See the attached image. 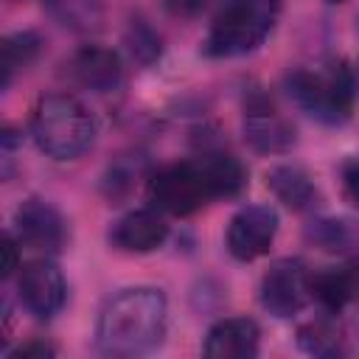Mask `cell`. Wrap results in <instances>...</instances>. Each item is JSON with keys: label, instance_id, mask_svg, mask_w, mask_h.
<instances>
[{"label": "cell", "instance_id": "6da1fadb", "mask_svg": "<svg viewBox=\"0 0 359 359\" xmlns=\"http://www.w3.org/2000/svg\"><path fill=\"white\" fill-rule=\"evenodd\" d=\"M247 188L244 163L224 149H205L194 160L157 168L149 177V202L171 216H191L213 199L238 196Z\"/></svg>", "mask_w": 359, "mask_h": 359}, {"label": "cell", "instance_id": "7a4b0ae2", "mask_svg": "<svg viewBox=\"0 0 359 359\" xmlns=\"http://www.w3.org/2000/svg\"><path fill=\"white\" fill-rule=\"evenodd\" d=\"M168 328V300L154 286H132L112 294L95 323V348L104 356L135 359L157 351Z\"/></svg>", "mask_w": 359, "mask_h": 359}, {"label": "cell", "instance_id": "3957f363", "mask_svg": "<svg viewBox=\"0 0 359 359\" xmlns=\"http://www.w3.org/2000/svg\"><path fill=\"white\" fill-rule=\"evenodd\" d=\"M283 90L309 118L325 126H342L353 112L356 76L345 62H328L325 67H294L283 76Z\"/></svg>", "mask_w": 359, "mask_h": 359}, {"label": "cell", "instance_id": "277c9868", "mask_svg": "<svg viewBox=\"0 0 359 359\" xmlns=\"http://www.w3.org/2000/svg\"><path fill=\"white\" fill-rule=\"evenodd\" d=\"M31 137L48 157L76 160L95 140V118L79 98L50 93L42 95L31 109Z\"/></svg>", "mask_w": 359, "mask_h": 359}, {"label": "cell", "instance_id": "5b68a950", "mask_svg": "<svg viewBox=\"0 0 359 359\" xmlns=\"http://www.w3.org/2000/svg\"><path fill=\"white\" fill-rule=\"evenodd\" d=\"M278 14L280 0H224L202 39V53L233 59L255 50L272 34Z\"/></svg>", "mask_w": 359, "mask_h": 359}, {"label": "cell", "instance_id": "8992f818", "mask_svg": "<svg viewBox=\"0 0 359 359\" xmlns=\"http://www.w3.org/2000/svg\"><path fill=\"white\" fill-rule=\"evenodd\" d=\"M258 297L272 317H294L311 300V272L300 258H280L264 272Z\"/></svg>", "mask_w": 359, "mask_h": 359}, {"label": "cell", "instance_id": "52a82bcc", "mask_svg": "<svg viewBox=\"0 0 359 359\" xmlns=\"http://www.w3.org/2000/svg\"><path fill=\"white\" fill-rule=\"evenodd\" d=\"M14 236L25 250L56 255L67 244V222L56 205L39 196H28L14 210Z\"/></svg>", "mask_w": 359, "mask_h": 359}, {"label": "cell", "instance_id": "ba28073f", "mask_svg": "<svg viewBox=\"0 0 359 359\" xmlns=\"http://www.w3.org/2000/svg\"><path fill=\"white\" fill-rule=\"evenodd\" d=\"M17 297L31 317L50 320L53 314L62 311L67 300V283L62 269L48 258L22 264L17 272Z\"/></svg>", "mask_w": 359, "mask_h": 359}, {"label": "cell", "instance_id": "9c48e42d", "mask_svg": "<svg viewBox=\"0 0 359 359\" xmlns=\"http://www.w3.org/2000/svg\"><path fill=\"white\" fill-rule=\"evenodd\" d=\"M241 132H244V140L261 154L289 151L297 140L292 121L283 118L278 112V107L264 93H252L247 98L244 118H241Z\"/></svg>", "mask_w": 359, "mask_h": 359}, {"label": "cell", "instance_id": "30bf717a", "mask_svg": "<svg viewBox=\"0 0 359 359\" xmlns=\"http://www.w3.org/2000/svg\"><path fill=\"white\" fill-rule=\"evenodd\" d=\"M275 236H278V213L269 205H244L227 222L224 244L236 261L247 264L266 255Z\"/></svg>", "mask_w": 359, "mask_h": 359}, {"label": "cell", "instance_id": "8fae6325", "mask_svg": "<svg viewBox=\"0 0 359 359\" xmlns=\"http://www.w3.org/2000/svg\"><path fill=\"white\" fill-rule=\"evenodd\" d=\"M67 76L84 90L93 93H112L123 81V62L112 48L104 45H81L67 59Z\"/></svg>", "mask_w": 359, "mask_h": 359}, {"label": "cell", "instance_id": "7c38bea8", "mask_svg": "<svg viewBox=\"0 0 359 359\" xmlns=\"http://www.w3.org/2000/svg\"><path fill=\"white\" fill-rule=\"evenodd\" d=\"M107 238L121 252H151L168 238V224L157 208H135L112 222Z\"/></svg>", "mask_w": 359, "mask_h": 359}, {"label": "cell", "instance_id": "4fadbf2b", "mask_svg": "<svg viewBox=\"0 0 359 359\" xmlns=\"http://www.w3.org/2000/svg\"><path fill=\"white\" fill-rule=\"evenodd\" d=\"M261 345L258 323L250 317H224L210 325L202 353L210 359H252Z\"/></svg>", "mask_w": 359, "mask_h": 359}, {"label": "cell", "instance_id": "5bb4252c", "mask_svg": "<svg viewBox=\"0 0 359 359\" xmlns=\"http://www.w3.org/2000/svg\"><path fill=\"white\" fill-rule=\"evenodd\" d=\"M356 297H359V258H353L345 266H328L311 275V300H317L323 311L339 314Z\"/></svg>", "mask_w": 359, "mask_h": 359}, {"label": "cell", "instance_id": "9a60e30c", "mask_svg": "<svg viewBox=\"0 0 359 359\" xmlns=\"http://www.w3.org/2000/svg\"><path fill=\"white\" fill-rule=\"evenodd\" d=\"M306 241L323 252L359 258V222L348 216H320L311 219L303 230Z\"/></svg>", "mask_w": 359, "mask_h": 359}, {"label": "cell", "instance_id": "2e32d148", "mask_svg": "<svg viewBox=\"0 0 359 359\" xmlns=\"http://www.w3.org/2000/svg\"><path fill=\"white\" fill-rule=\"evenodd\" d=\"M266 188L275 194L278 202H283L289 210H311L320 199V191L314 180L297 168V165H272L266 171Z\"/></svg>", "mask_w": 359, "mask_h": 359}, {"label": "cell", "instance_id": "e0dca14e", "mask_svg": "<svg viewBox=\"0 0 359 359\" xmlns=\"http://www.w3.org/2000/svg\"><path fill=\"white\" fill-rule=\"evenodd\" d=\"M297 348L309 356H339L345 353V334L339 328V323L334 317H328V311L323 317L306 320L297 328Z\"/></svg>", "mask_w": 359, "mask_h": 359}, {"label": "cell", "instance_id": "ac0fdd59", "mask_svg": "<svg viewBox=\"0 0 359 359\" xmlns=\"http://www.w3.org/2000/svg\"><path fill=\"white\" fill-rule=\"evenodd\" d=\"M123 45H126L129 59L137 62L140 67H151L163 56V36L143 17H132L129 20V25L123 31Z\"/></svg>", "mask_w": 359, "mask_h": 359}, {"label": "cell", "instance_id": "d6986e66", "mask_svg": "<svg viewBox=\"0 0 359 359\" xmlns=\"http://www.w3.org/2000/svg\"><path fill=\"white\" fill-rule=\"evenodd\" d=\"M42 50V36L36 31H17L3 39V90L11 84L17 70H25Z\"/></svg>", "mask_w": 359, "mask_h": 359}, {"label": "cell", "instance_id": "ffe728a7", "mask_svg": "<svg viewBox=\"0 0 359 359\" xmlns=\"http://www.w3.org/2000/svg\"><path fill=\"white\" fill-rule=\"evenodd\" d=\"M50 14L73 28V31H90V28H98L101 22V3L98 0H45Z\"/></svg>", "mask_w": 359, "mask_h": 359}, {"label": "cell", "instance_id": "44dd1931", "mask_svg": "<svg viewBox=\"0 0 359 359\" xmlns=\"http://www.w3.org/2000/svg\"><path fill=\"white\" fill-rule=\"evenodd\" d=\"M135 177H137V165H132V163H126V160H118L115 165H109V171H107L104 182H101V188H104L107 199L112 202V199L126 196V194L135 188V182H137Z\"/></svg>", "mask_w": 359, "mask_h": 359}, {"label": "cell", "instance_id": "7402d4cb", "mask_svg": "<svg viewBox=\"0 0 359 359\" xmlns=\"http://www.w3.org/2000/svg\"><path fill=\"white\" fill-rule=\"evenodd\" d=\"M339 182H342V196L359 208V160H348L339 168Z\"/></svg>", "mask_w": 359, "mask_h": 359}, {"label": "cell", "instance_id": "603a6c76", "mask_svg": "<svg viewBox=\"0 0 359 359\" xmlns=\"http://www.w3.org/2000/svg\"><path fill=\"white\" fill-rule=\"evenodd\" d=\"M20 238L14 233L3 236V278H11L14 272H20Z\"/></svg>", "mask_w": 359, "mask_h": 359}, {"label": "cell", "instance_id": "cb8c5ba5", "mask_svg": "<svg viewBox=\"0 0 359 359\" xmlns=\"http://www.w3.org/2000/svg\"><path fill=\"white\" fill-rule=\"evenodd\" d=\"M208 3L210 0H163L165 11L174 14V17H180V20H191V17L202 14L208 8Z\"/></svg>", "mask_w": 359, "mask_h": 359}, {"label": "cell", "instance_id": "d4e9b609", "mask_svg": "<svg viewBox=\"0 0 359 359\" xmlns=\"http://www.w3.org/2000/svg\"><path fill=\"white\" fill-rule=\"evenodd\" d=\"M11 356H14V359H28V356L45 359V356H56V348H53L50 342H45V339H28V342H22L20 348H14Z\"/></svg>", "mask_w": 359, "mask_h": 359}, {"label": "cell", "instance_id": "484cf974", "mask_svg": "<svg viewBox=\"0 0 359 359\" xmlns=\"http://www.w3.org/2000/svg\"><path fill=\"white\" fill-rule=\"evenodd\" d=\"M323 3H331L334 6V3H345V0H323Z\"/></svg>", "mask_w": 359, "mask_h": 359}, {"label": "cell", "instance_id": "4316f807", "mask_svg": "<svg viewBox=\"0 0 359 359\" xmlns=\"http://www.w3.org/2000/svg\"><path fill=\"white\" fill-rule=\"evenodd\" d=\"M356 28H359V17H356Z\"/></svg>", "mask_w": 359, "mask_h": 359}, {"label": "cell", "instance_id": "83f0119b", "mask_svg": "<svg viewBox=\"0 0 359 359\" xmlns=\"http://www.w3.org/2000/svg\"><path fill=\"white\" fill-rule=\"evenodd\" d=\"M356 73H359V65H356Z\"/></svg>", "mask_w": 359, "mask_h": 359}]
</instances>
